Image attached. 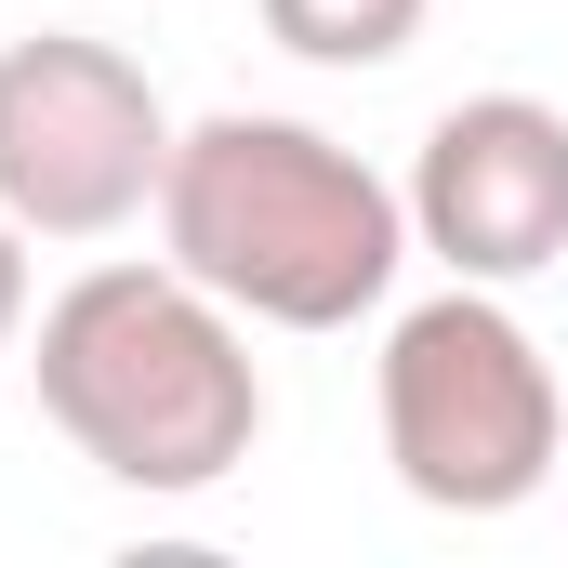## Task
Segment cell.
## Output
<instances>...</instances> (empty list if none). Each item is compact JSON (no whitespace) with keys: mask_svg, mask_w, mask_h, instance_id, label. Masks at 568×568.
<instances>
[{"mask_svg":"<svg viewBox=\"0 0 568 568\" xmlns=\"http://www.w3.org/2000/svg\"><path fill=\"white\" fill-rule=\"evenodd\" d=\"M27 371H40V424L106 489H145V503L225 489L252 463V436H265L252 317L225 291H199L172 252L159 265H80L40 304Z\"/></svg>","mask_w":568,"mask_h":568,"instance_id":"cell-1","label":"cell"},{"mask_svg":"<svg viewBox=\"0 0 568 568\" xmlns=\"http://www.w3.org/2000/svg\"><path fill=\"white\" fill-rule=\"evenodd\" d=\"M371 410H384V463L424 516H516L556 489V449H568L556 357L529 344V317L489 278H449L436 304L384 331Z\"/></svg>","mask_w":568,"mask_h":568,"instance_id":"cell-3","label":"cell"},{"mask_svg":"<svg viewBox=\"0 0 568 568\" xmlns=\"http://www.w3.org/2000/svg\"><path fill=\"white\" fill-rule=\"evenodd\" d=\"M159 252L199 291H225L252 331H357L410 265V185H384L317 120L212 106L199 133H172Z\"/></svg>","mask_w":568,"mask_h":568,"instance_id":"cell-2","label":"cell"},{"mask_svg":"<svg viewBox=\"0 0 568 568\" xmlns=\"http://www.w3.org/2000/svg\"><path fill=\"white\" fill-rule=\"evenodd\" d=\"M410 252L449 278H542L568 265V106L542 93H463L410 159Z\"/></svg>","mask_w":568,"mask_h":568,"instance_id":"cell-5","label":"cell"},{"mask_svg":"<svg viewBox=\"0 0 568 568\" xmlns=\"http://www.w3.org/2000/svg\"><path fill=\"white\" fill-rule=\"evenodd\" d=\"M424 13L436 0H265V40L278 53H304V67H397L410 40H424Z\"/></svg>","mask_w":568,"mask_h":568,"instance_id":"cell-6","label":"cell"},{"mask_svg":"<svg viewBox=\"0 0 568 568\" xmlns=\"http://www.w3.org/2000/svg\"><path fill=\"white\" fill-rule=\"evenodd\" d=\"M27 317H40V278H27V225L0 212V371L27 357Z\"/></svg>","mask_w":568,"mask_h":568,"instance_id":"cell-7","label":"cell"},{"mask_svg":"<svg viewBox=\"0 0 568 568\" xmlns=\"http://www.w3.org/2000/svg\"><path fill=\"white\" fill-rule=\"evenodd\" d=\"M172 172V106L120 40L27 27L0 40V212L53 252H93L159 212Z\"/></svg>","mask_w":568,"mask_h":568,"instance_id":"cell-4","label":"cell"}]
</instances>
